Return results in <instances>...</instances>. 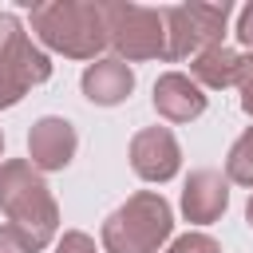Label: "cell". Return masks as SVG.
Masks as SVG:
<instances>
[{
	"label": "cell",
	"mask_w": 253,
	"mask_h": 253,
	"mask_svg": "<svg viewBox=\"0 0 253 253\" xmlns=\"http://www.w3.org/2000/svg\"><path fill=\"white\" fill-rule=\"evenodd\" d=\"M0 213L8 225L24 237L32 253L47 249L59 233V206L43 182V174L28 158H4L0 162Z\"/></svg>",
	"instance_id": "obj_1"
},
{
	"label": "cell",
	"mask_w": 253,
	"mask_h": 253,
	"mask_svg": "<svg viewBox=\"0 0 253 253\" xmlns=\"http://www.w3.org/2000/svg\"><path fill=\"white\" fill-rule=\"evenodd\" d=\"M32 36L67 59H99L103 47H111L103 0H43L28 12Z\"/></svg>",
	"instance_id": "obj_2"
},
{
	"label": "cell",
	"mask_w": 253,
	"mask_h": 253,
	"mask_svg": "<svg viewBox=\"0 0 253 253\" xmlns=\"http://www.w3.org/2000/svg\"><path fill=\"white\" fill-rule=\"evenodd\" d=\"M174 233V210L158 190L130 194L99 229L103 253H158Z\"/></svg>",
	"instance_id": "obj_3"
},
{
	"label": "cell",
	"mask_w": 253,
	"mask_h": 253,
	"mask_svg": "<svg viewBox=\"0 0 253 253\" xmlns=\"http://www.w3.org/2000/svg\"><path fill=\"white\" fill-rule=\"evenodd\" d=\"M103 16H107L111 47L123 63L166 59L162 8H146V4H130V0H103Z\"/></svg>",
	"instance_id": "obj_4"
},
{
	"label": "cell",
	"mask_w": 253,
	"mask_h": 253,
	"mask_svg": "<svg viewBox=\"0 0 253 253\" xmlns=\"http://www.w3.org/2000/svg\"><path fill=\"white\" fill-rule=\"evenodd\" d=\"M166 20V59H194L210 47L221 43L225 36V20H229V4H170L162 8Z\"/></svg>",
	"instance_id": "obj_5"
},
{
	"label": "cell",
	"mask_w": 253,
	"mask_h": 253,
	"mask_svg": "<svg viewBox=\"0 0 253 253\" xmlns=\"http://www.w3.org/2000/svg\"><path fill=\"white\" fill-rule=\"evenodd\" d=\"M51 79V59L43 47L32 43L20 16H12L4 40H0V111L16 107L32 87Z\"/></svg>",
	"instance_id": "obj_6"
},
{
	"label": "cell",
	"mask_w": 253,
	"mask_h": 253,
	"mask_svg": "<svg viewBox=\"0 0 253 253\" xmlns=\"http://www.w3.org/2000/svg\"><path fill=\"white\" fill-rule=\"evenodd\" d=\"M130 170L142 182H170L182 170V146L170 126H142L130 138Z\"/></svg>",
	"instance_id": "obj_7"
},
{
	"label": "cell",
	"mask_w": 253,
	"mask_h": 253,
	"mask_svg": "<svg viewBox=\"0 0 253 253\" xmlns=\"http://www.w3.org/2000/svg\"><path fill=\"white\" fill-rule=\"evenodd\" d=\"M75 146H79V134L67 119L59 115H43L32 123L28 130V162L40 170V174H55L63 170L71 158H75Z\"/></svg>",
	"instance_id": "obj_8"
},
{
	"label": "cell",
	"mask_w": 253,
	"mask_h": 253,
	"mask_svg": "<svg viewBox=\"0 0 253 253\" xmlns=\"http://www.w3.org/2000/svg\"><path fill=\"white\" fill-rule=\"evenodd\" d=\"M229 210V178L221 170H194L182 186V213L190 225H210Z\"/></svg>",
	"instance_id": "obj_9"
},
{
	"label": "cell",
	"mask_w": 253,
	"mask_h": 253,
	"mask_svg": "<svg viewBox=\"0 0 253 253\" xmlns=\"http://www.w3.org/2000/svg\"><path fill=\"white\" fill-rule=\"evenodd\" d=\"M210 95L182 71H166L154 79V111L166 123H194L198 115H206Z\"/></svg>",
	"instance_id": "obj_10"
},
{
	"label": "cell",
	"mask_w": 253,
	"mask_h": 253,
	"mask_svg": "<svg viewBox=\"0 0 253 253\" xmlns=\"http://www.w3.org/2000/svg\"><path fill=\"white\" fill-rule=\"evenodd\" d=\"M79 87H83V95H87L95 107H115V103L130 99V91H134V71H130V63H123L119 55H107V59L87 63Z\"/></svg>",
	"instance_id": "obj_11"
},
{
	"label": "cell",
	"mask_w": 253,
	"mask_h": 253,
	"mask_svg": "<svg viewBox=\"0 0 253 253\" xmlns=\"http://www.w3.org/2000/svg\"><path fill=\"white\" fill-rule=\"evenodd\" d=\"M237 75H241V51L217 43L202 55L190 59V79L202 87V91H221V87H237Z\"/></svg>",
	"instance_id": "obj_12"
},
{
	"label": "cell",
	"mask_w": 253,
	"mask_h": 253,
	"mask_svg": "<svg viewBox=\"0 0 253 253\" xmlns=\"http://www.w3.org/2000/svg\"><path fill=\"white\" fill-rule=\"evenodd\" d=\"M225 178L233 186L253 190V126H245L237 134V142L229 146V154H225Z\"/></svg>",
	"instance_id": "obj_13"
},
{
	"label": "cell",
	"mask_w": 253,
	"mask_h": 253,
	"mask_svg": "<svg viewBox=\"0 0 253 253\" xmlns=\"http://www.w3.org/2000/svg\"><path fill=\"white\" fill-rule=\"evenodd\" d=\"M166 253H221V245L210 233H182L166 245Z\"/></svg>",
	"instance_id": "obj_14"
},
{
	"label": "cell",
	"mask_w": 253,
	"mask_h": 253,
	"mask_svg": "<svg viewBox=\"0 0 253 253\" xmlns=\"http://www.w3.org/2000/svg\"><path fill=\"white\" fill-rule=\"evenodd\" d=\"M237 91H241V111L253 119V51L241 55V75H237Z\"/></svg>",
	"instance_id": "obj_15"
},
{
	"label": "cell",
	"mask_w": 253,
	"mask_h": 253,
	"mask_svg": "<svg viewBox=\"0 0 253 253\" xmlns=\"http://www.w3.org/2000/svg\"><path fill=\"white\" fill-rule=\"evenodd\" d=\"M55 253H99L95 249V237H87L83 229H67L55 245Z\"/></svg>",
	"instance_id": "obj_16"
},
{
	"label": "cell",
	"mask_w": 253,
	"mask_h": 253,
	"mask_svg": "<svg viewBox=\"0 0 253 253\" xmlns=\"http://www.w3.org/2000/svg\"><path fill=\"white\" fill-rule=\"evenodd\" d=\"M0 253H32V249L24 245V237L12 225H0Z\"/></svg>",
	"instance_id": "obj_17"
},
{
	"label": "cell",
	"mask_w": 253,
	"mask_h": 253,
	"mask_svg": "<svg viewBox=\"0 0 253 253\" xmlns=\"http://www.w3.org/2000/svg\"><path fill=\"white\" fill-rule=\"evenodd\" d=\"M237 40L253 51V0L241 8V16H237Z\"/></svg>",
	"instance_id": "obj_18"
},
{
	"label": "cell",
	"mask_w": 253,
	"mask_h": 253,
	"mask_svg": "<svg viewBox=\"0 0 253 253\" xmlns=\"http://www.w3.org/2000/svg\"><path fill=\"white\" fill-rule=\"evenodd\" d=\"M8 24H12V12H0V40H4V32H8Z\"/></svg>",
	"instance_id": "obj_19"
},
{
	"label": "cell",
	"mask_w": 253,
	"mask_h": 253,
	"mask_svg": "<svg viewBox=\"0 0 253 253\" xmlns=\"http://www.w3.org/2000/svg\"><path fill=\"white\" fill-rule=\"evenodd\" d=\"M245 221H249V229H253V194H249V206H245Z\"/></svg>",
	"instance_id": "obj_20"
},
{
	"label": "cell",
	"mask_w": 253,
	"mask_h": 253,
	"mask_svg": "<svg viewBox=\"0 0 253 253\" xmlns=\"http://www.w3.org/2000/svg\"><path fill=\"white\" fill-rule=\"evenodd\" d=\"M0 154H4V130H0Z\"/></svg>",
	"instance_id": "obj_21"
}]
</instances>
